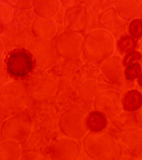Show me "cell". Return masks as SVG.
<instances>
[{
  "instance_id": "obj_18",
  "label": "cell",
  "mask_w": 142,
  "mask_h": 160,
  "mask_svg": "<svg viewBox=\"0 0 142 160\" xmlns=\"http://www.w3.org/2000/svg\"><path fill=\"white\" fill-rule=\"evenodd\" d=\"M138 82L140 86H142V74L138 78Z\"/></svg>"
},
{
  "instance_id": "obj_16",
  "label": "cell",
  "mask_w": 142,
  "mask_h": 160,
  "mask_svg": "<svg viewBox=\"0 0 142 160\" xmlns=\"http://www.w3.org/2000/svg\"><path fill=\"white\" fill-rule=\"evenodd\" d=\"M5 7L4 5L3 6V8L1 6V22L3 24H7L12 19L13 11L8 6L7 7Z\"/></svg>"
},
{
  "instance_id": "obj_1",
  "label": "cell",
  "mask_w": 142,
  "mask_h": 160,
  "mask_svg": "<svg viewBox=\"0 0 142 160\" xmlns=\"http://www.w3.org/2000/svg\"><path fill=\"white\" fill-rule=\"evenodd\" d=\"M114 41L111 35L101 30L92 31L86 36L83 42L85 57L90 61H100L113 53Z\"/></svg>"
},
{
  "instance_id": "obj_4",
  "label": "cell",
  "mask_w": 142,
  "mask_h": 160,
  "mask_svg": "<svg viewBox=\"0 0 142 160\" xmlns=\"http://www.w3.org/2000/svg\"><path fill=\"white\" fill-rule=\"evenodd\" d=\"M29 49L38 63L43 66H50L58 58V54L56 45L48 39L36 40L30 44Z\"/></svg>"
},
{
  "instance_id": "obj_8",
  "label": "cell",
  "mask_w": 142,
  "mask_h": 160,
  "mask_svg": "<svg viewBox=\"0 0 142 160\" xmlns=\"http://www.w3.org/2000/svg\"><path fill=\"white\" fill-rule=\"evenodd\" d=\"M33 7L39 17L51 18L58 12L59 4L57 0H35Z\"/></svg>"
},
{
  "instance_id": "obj_12",
  "label": "cell",
  "mask_w": 142,
  "mask_h": 160,
  "mask_svg": "<svg viewBox=\"0 0 142 160\" xmlns=\"http://www.w3.org/2000/svg\"><path fill=\"white\" fill-rule=\"evenodd\" d=\"M126 66L125 73L126 78L127 80L134 79L139 78L141 75V67L138 62L131 63Z\"/></svg>"
},
{
  "instance_id": "obj_15",
  "label": "cell",
  "mask_w": 142,
  "mask_h": 160,
  "mask_svg": "<svg viewBox=\"0 0 142 160\" xmlns=\"http://www.w3.org/2000/svg\"><path fill=\"white\" fill-rule=\"evenodd\" d=\"M141 57L140 52L133 50L128 52L125 55L123 59V64L124 66H128L134 61L140 59Z\"/></svg>"
},
{
  "instance_id": "obj_7",
  "label": "cell",
  "mask_w": 142,
  "mask_h": 160,
  "mask_svg": "<svg viewBox=\"0 0 142 160\" xmlns=\"http://www.w3.org/2000/svg\"><path fill=\"white\" fill-rule=\"evenodd\" d=\"M56 31L55 22L51 18L39 17L32 24V32L39 38L48 39L54 35Z\"/></svg>"
},
{
  "instance_id": "obj_6",
  "label": "cell",
  "mask_w": 142,
  "mask_h": 160,
  "mask_svg": "<svg viewBox=\"0 0 142 160\" xmlns=\"http://www.w3.org/2000/svg\"><path fill=\"white\" fill-rule=\"evenodd\" d=\"M117 10L120 17L129 21L142 14V2L140 0H119Z\"/></svg>"
},
{
  "instance_id": "obj_9",
  "label": "cell",
  "mask_w": 142,
  "mask_h": 160,
  "mask_svg": "<svg viewBox=\"0 0 142 160\" xmlns=\"http://www.w3.org/2000/svg\"><path fill=\"white\" fill-rule=\"evenodd\" d=\"M142 106V95L137 90L128 91L123 100V108L127 111H137Z\"/></svg>"
},
{
  "instance_id": "obj_13",
  "label": "cell",
  "mask_w": 142,
  "mask_h": 160,
  "mask_svg": "<svg viewBox=\"0 0 142 160\" xmlns=\"http://www.w3.org/2000/svg\"><path fill=\"white\" fill-rule=\"evenodd\" d=\"M129 31L131 36L135 38L142 37V20L135 19L132 21L129 25Z\"/></svg>"
},
{
  "instance_id": "obj_3",
  "label": "cell",
  "mask_w": 142,
  "mask_h": 160,
  "mask_svg": "<svg viewBox=\"0 0 142 160\" xmlns=\"http://www.w3.org/2000/svg\"><path fill=\"white\" fill-rule=\"evenodd\" d=\"M33 55L24 49H18L11 52L7 61L8 71L16 77H22L29 73L33 66Z\"/></svg>"
},
{
  "instance_id": "obj_17",
  "label": "cell",
  "mask_w": 142,
  "mask_h": 160,
  "mask_svg": "<svg viewBox=\"0 0 142 160\" xmlns=\"http://www.w3.org/2000/svg\"><path fill=\"white\" fill-rule=\"evenodd\" d=\"M115 16V12L113 8L107 10L101 16L100 21L103 22H109L111 21Z\"/></svg>"
},
{
  "instance_id": "obj_2",
  "label": "cell",
  "mask_w": 142,
  "mask_h": 160,
  "mask_svg": "<svg viewBox=\"0 0 142 160\" xmlns=\"http://www.w3.org/2000/svg\"><path fill=\"white\" fill-rule=\"evenodd\" d=\"M84 40L77 32H65L60 35L56 46L58 55L66 58L78 57L83 50Z\"/></svg>"
},
{
  "instance_id": "obj_10",
  "label": "cell",
  "mask_w": 142,
  "mask_h": 160,
  "mask_svg": "<svg viewBox=\"0 0 142 160\" xmlns=\"http://www.w3.org/2000/svg\"><path fill=\"white\" fill-rule=\"evenodd\" d=\"M87 124L92 131L98 132L103 130L106 125V120L104 115L98 112H93L90 114Z\"/></svg>"
},
{
  "instance_id": "obj_5",
  "label": "cell",
  "mask_w": 142,
  "mask_h": 160,
  "mask_svg": "<svg viewBox=\"0 0 142 160\" xmlns=\"http://www.w3.org/2000/svg\"><path fill=\"white\" fill-rule=\"evenodd\" d=\"M87 22L86 11L80 7L70 9L65 17L66 27L70 31L80 32L84 30Z\"/></svg>"
},
{
  "instance_id": "obj_11",
  "label": "cell",
  "mask_w": 142,
  "mask_h": 160,
  "mask_svg": "<svg viewBox=\"0 0 142 160\" xmlns=\"http://www.w3.org/2000/svg\"><path fill=\"white\" fill-rule=\"evenodd\" d=\"M136 38L131 36L126 35L121 38L118 41V49L121 53H128L133 51L137 46Z\"/></svg>"
},
{
  "instance_id": "obj_14",
  "label": "cell",
  "mask_w": 142,
  "mask_h": 160,
  "mask_svg": "<svg viewBox=\"0 0 142 160\" xmlns=\"http://www.w3.org/2000/svg\"><path fill=\"white\" fill-rule=\"evenodd\" d=\"M7 2L13 7L20 9L26 10L31 8L33 6V0H7Z\"/></svg>"
}]
</instances>
